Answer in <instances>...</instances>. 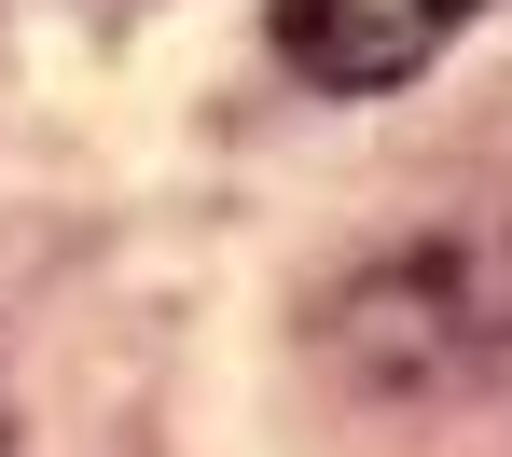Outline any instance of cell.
<instances>
[{
  "label": "cell",
  "instance_id": "obj_1",
  "mask_svg": "<svg viewBox=\"0 0 512 457\" xmlns=\"http://www.w3.org/2000/svg\"><path fill=\"white\" fill-rule=\"evenodd\" d=\"M457 28H471V0H277V56L305 84H333V97L416 84Z\"/></svg>",
  "mask_w": 512,
  "mask_h": 457
},
{
  "label": "cell",
  "instance_id": "obj_2",
  "mask_svg": "<svg viewBox=\"0 0 512 457\" xmlns=\"http://www.w3.org/2000/svg\"><path fill=\"white\" fill-rule=\"evenodd\" d=\"M0 457H14V430H0Z\"/></svg>",
  "mask_w": 512,
  "mask_h": 457
}]
</instances>
